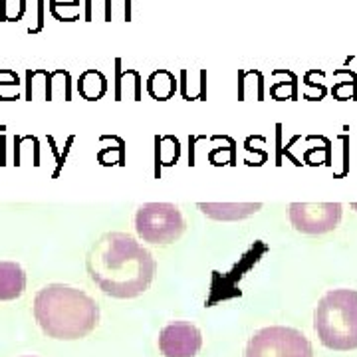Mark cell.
Returning a JSON list of instances; mask_svg holds the SVG:
<instances>
[{
    "label": "cell",
    "mask_w": 357,
    "mask_h": 357,
    "mask_svg": "<svg viewBox=\"0 0 357 357\" xmlns=\"http://www.w3.org/2000/svg\"><path fill=\"white\" fill-rule=\"evenodd\" d=\"M86 266L91 282L105 296L131 300L149 290L155 278L153 255L131 234L105 232L89 248Z\"/></svg>",
    "instance_id": "obj_1"
},
{
    "label": "cell",
    "mask_w": 357,
    "mask_h": 357,
    "mask_svg": "<svg viewBox=\"0 0 357 357\" xmlns=\"http://www.w3.org/2000/svg\"><path fill=\"white\" fill-rule=\"evenodd\" d=\"M34 318L48 337L70 342L86 337L98 328L100 306L84 290L50 284L34 298Z\"/></svg>",
    "instance_id": "obj_2"
},
{
    "label": "cell",
    "mask_w": 357,
    "mask_h": 357,
    "mask_svg": "<svg viewBox=\"0 0 357 357\" xmlns=\"http://www.w3.org/2000/svg\"><path fill=\"white\" fill-rule=\"evenodd\" d=\"M314 328L321 344L333 351L357 349V292L330 290L314 312Z\"/></svg>",
    "instance_id": "obj_3"
},
{
    "label": "cell",
    "mask_w": 357,
    "mask_h": 357,
    "mask_svg": "<svg viewBox=\"0 0 357 357\" xmlns=\"http://www.w3.org/2000/svg\"><path fill=\"white\" fill-rule=\"evenodd\" d=\"M135 230L143 243L165 244L175 243L187 229L185 217L177 204L145 203L135 213Z\"/></svg>",
    "instance_id": "obj_4"
},
{
    "label": "cell",
    "mask_w": 357,
    "mask_h": 357,
    "mask_svg": "<svg viewBox=\"0 0 357 357\" xmlns=\"http://www.w3.org/2000/svg\"><path fill=\"white\" fill-rule=\"evenodd\" d=\"M244 357H314V349L302 332L286 326H270L248 340Z\"/></svg>",
    "instance_id": "obj_5"
},
{
    "label": "cell",
    "mask_w": 357,
    "mask_h": 357,
    "mask_svg": "<svg viewBox=\"0 0 357 357\" xmlns=\"http://www.w3.org/2000/svg\"><path fill=\"white\" fill-rule=\"evenodd\" d=\"M340 203H292L290 222L294 229L304 234H324L332 232L342 220Z\"/></svg>",
    "instance_id": "obj_6"
},
{
    "label": "cell",
    "mask_w": 357,
    "mask_h": 357,
    "mask_svg": "<svg viewBox=\"0 0 357 357\" xmlns=\"http://www.w3.org/2000/svg\"><path fill=\"white\" fill-rule=\"evenodd\" d=\"M203 347V333L191 321H171L159 333V349L165 357H195Z\"/></svg>",
    "instance_id": "obj_7"
},
{
    "label": "cell",
    "mask_w": 357,
    "mask_h": 357,
    "mask_svg": "<svg viewBox=\"0 0 357 357\" xmlns=\"http://www.w3.org/2000/svg\"><path fill=\"white\" fill-rule=\"evenodd\" d=\"M26 290V274L16 262H0V302H13Z\"/></svg>",
    "instance_id": "obj_8"
},
{
    "label": "cell",
    "mask_w": 357,
    "mask_h": 357,
    "mask_svg": "<svg viewBox=\"0 0 357 357\" xmlns=\"http://www.w3.org/2000/svg\"><path fill=\"white\" fill-rule=\"evenodd\" d=\"M203 215L215 220H243L262 208L260 203H199Z\"/></svg>",
    "instance_id": "obj_9"
},
{
    "label": "cell",
    "mask_w": 357,
    "mask_h": 357,
    "mask_svg": "<svg viewBox=\"0 0 357 357\" xmlns=\"http://www.w3.org/2000/svg\"><path fill=\"white\" fill-rule=\"evenodd\" d=\"M77 91L84 100L88 102H96L100 100L103 93L107 91V79L103 76L102 72L98 70H86L82 76H79V82H77Z\"/></svg>",
    "instance_id": "obj_10"
},
{
    "label": "cell",
    "mask_w": 357,
    "mask_h": 357,
    "mask_svg": "<svg viewBox=\"0 0 357 357\" xmlns=\"http://www.w3.org/2000/svg\"><path fill=\"white\" fill-rule=\"evenodd\" d=\"M133 93L135 100L141 98V76L135 70H121V60H115V100L119 102L123 93Z\"/></svg>",
    "instance_id": "obj_11"
},
{
    "label": "cell",
    "mask_w": 357,
    "mask_h": 357,
    "mask_svg": "<svg viewBox=\"0 0 357 357\" xmlns=\"http://www.w3.org/2000/svg\"><path fill=\"white\" fill-rule=\"evenodd\" d=\"M175 89H177L175 76L171 72H167V70H157L147 79V91L153 96L155 100H159V102L169 100L175 93Z\"/></svg>",
    "instance_id": "obj_12"
},
{
    "label": "cell",
    "mask_w": 357,
    "mask_h": 357,
    "mask_svg": "<svg viewBox=\"0 0 357 357\" xmlns=\"http://www.w3.org/2000/svg\"><path fill=\"white\" fill-rule=\"evenodd\" d=\"M38 89H42L46 100H52L50 72H46V70H28L26 72V100L32 102L36 98Z\"/></svg>",
    "instance_id": "obj_13"
},
{
    "label": "cell",
    "mask_w": 357,
    "mask_h": 357,
    "mask_svg": "<svg viewBox=\"0 0 357 357\" xmlns=\"http://www.w3.org/2000/svg\"><path fill=\"white\" fill-rule=\"evenodd\" d=\"M20 77L14 70H0V100L14 102L20 98Z\"/></svg>",
    "instance_id": "obj_14"
},
{
    "label": "cell",
    "mask_w": 357,
    "mask_h": 357,
    "mask_svg": "<svg viewBox=\"0 0 357 357\" xmlns=\"http://www.w3.org/2000/svg\"><path fill=\"white\" fill-rule=\"evenodd\" d=\"M50 13L60 22H76L82 16V4H79V0H72V2L50 0Z\"/></svg>",
    "instance_id": "obj_15"
},
{
    "label": "cell",
    "mask_w": 357,
    "mask_h": 357,
    "mask_svg": "<svg viewBox=\"0 0 357 357\" xmlns=\"http://www.w3.org/2000/svg\"><path fill=\"white\" fill-rule=\"evenodd\" d=\"M26 14V0H0V20L18 22Z\"/></svg>",
    "instance_id": "obj_16"
},
{
    "label": "cell",
    "mask_w": 357,
    "mask_h": 357,
    "mask_svg": "<svg viewBox=\"0 0 357 357\" xmlns=\"http://www.w3.org/2000/svg\"><path fill=\"white\" fill-rule=\"evenodd\" d=\"M121 13V18L129 22L131 20V0H107V13H105V22H112L115 13Z\"/></svg>",
    "instance_id": "obj_17"
},
{
    "label": "cell",
    "mask_w": 357,
    "mask_h": 357,
    "mask_svg": "<svg viewBox=\"0 0 357 357\" xmlns=\"http://www.w3.org/2000/svg\"><path fill=\"white\" fill-rule=\"evenodd\" d=\"M86 13L84 18L86 22H91L96 18H103L105 20V13H107V0H86Z\"/></svg>",
    "instance_id": "obj_18"
},
{
    "label": "cell",
    "mask_w": 357,
    "mask_h": 357,
    "mask_svg": "<svg viewBox=\"0 0 357 357\" xmlns=\"http://www.w3.org/2000/svg\"><path fill=\"white\" fill-rule=\"evenodd\" d=\"M44 0H36V20H34V26L28 28L30 34H38L44 30Z\"/></svg>",
    "instance_id": "obj_19"
},
{
    "label": "cell",
    "mask_w": 357,
    "mask_h": 357,
    "mask_svg": "<svg viewBox=\"0 0 357 357\" xmlns=\"http://www.w3.org/2000/svg\"><path fill=\"white\" fill-rule=\"evenodd\" d=\"M60 2H72V0H60Z\"/></svg>",
    "instance_id": "obj_20"
},
{
    "label": "cell",
    "mask_w": 357,
    "mask_h": 357,
    "mask_svg": "<svg viewBox=\"0 0 357 357\" xmlns=\"http://www.w3.org/2000/svg\"><path fill=\"white\" fill-rule=\"evenodd\" d=\"M354 208H356V211H357V203H354Z\"/></svg>",
    "instance_id": "obj_21"
},
{
    "label": "cell",
    "mask_w": 357,
    "mask_h": 357,
    "mask_svg": "<svg viewBox=\"0 0 357 357\" xmlns=\"http://www.w3.org/2000/svg\"><path fill=\"white\" fill-rule=\"evenodd\" d=\"M24 357H34V356H24Z\"/></svg>",
    "instance_id": "obj_22"
}]
</instances>
